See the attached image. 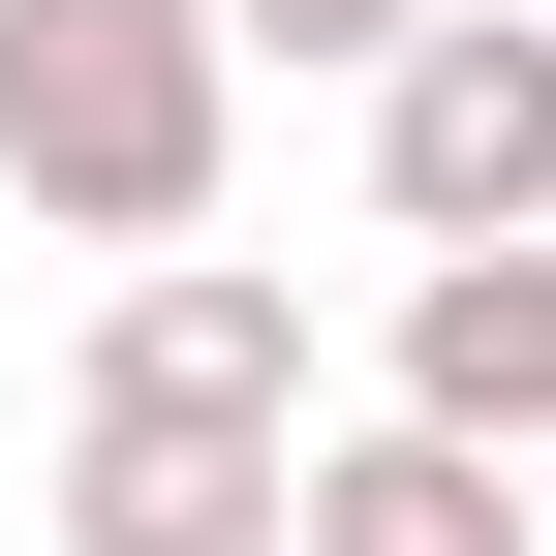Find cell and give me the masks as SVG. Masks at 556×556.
I'll return each instance as SVG.
<instances>
[{
    "label": "cell",
    "instance_id": "6da1fadb",
    "mask_svg": "<svg viewBox=\"0 0 556 556\" xmlns=\"http://www.w3.org/2000/svg\"><path fill=\"white\" fill-rule=\"evenodd\" d=\"M248 155V31L217 0H0V186L93 248H186Z\"/></svg>",
    "mask_w": 556,
    "mask_h": 556
},
{
    "label": "cell",
    "instance_id": "277c9868",
    "mask_svg": "<svg viewBox=\"0 0 556 556\" xmlns=\"http://www.w3.org/2000/svg\"><path fill=\"white\" fill-rule=\"evenodd\" d=\"M93 402H186V433H309V278H248V248H155V278H124V340H93Z\"/></svg>",
    "mask_w": 556,
    "mask_h": 556
},
{
    "label": "cell",
    "instance_id": "52a82bcc",
    "mask_svg": "<svg viewBox=\"0 0 556 556\" xmlns=\"http://www.w3.org/2000/svg\"><path fill=\"white\" fill-rule=\"evenodd\" d=\"M217 31H248V62H340V93H371V62L433 31V0H217Z\"/></svg>",
    "mask_w": 556,
    "mask_h": 556
},
{
    "label": "cell",
    "instance_id": "8992f818",
    "mask_svg": "<svg viewBox=\"0 0 556 556\" xmlns=\"http://www.w3.org/2000/svg\"><path fill=\"white\" fill-rule=\"evenodd\" d=\"M309 556H526V464L433 433V402L402 433H309Z\"/></svg>",
    "mask_w": 556,
    "mask_h": 556
},
{
    "label": "cell",
    "instance_id": "3957f363",
    "mask_svg": "<svg viewBox=\"0 0 556 556\" xmlns=\"http://www.w3.org/2000/svg\"><path fill=\"white\" fill-rule=\"evenodd\" d=\"M62 556H309V433H186V402H62Z\"/></svg>",
    "mask_w": 556,
    "mask_h": 556
},
{
    "label": "cell",
    "instance_id": "7a4b0ae2",
    "mask_svg": "<svg viewBox=\"0 0 556 556\" xmlns=\"http://www.w3.org/2000/svg\"><path fill=\"white\" fill-rule=\"evenodd\" d=\"M371 217L402 248H556V31L526 0H433L371 62Z\"/></svg>",
    "mask_w": 556,
    "mask_h": 556
},
{
    "label": "cell",
    "instance_id": "5b68a950",
    "mask_svg": "<svg viewBox=\"0 0 556 556\" xmlns=\"http://www.w3.org/2000/svg\"><path fill=\"white\" fill-rule=\"evenodd\" d=\"M402 402H433V433H556V248H433L402 278Z\"/></svg>",
    "mask_w": 556,
    "mask_h": 556
}]
</instances>
